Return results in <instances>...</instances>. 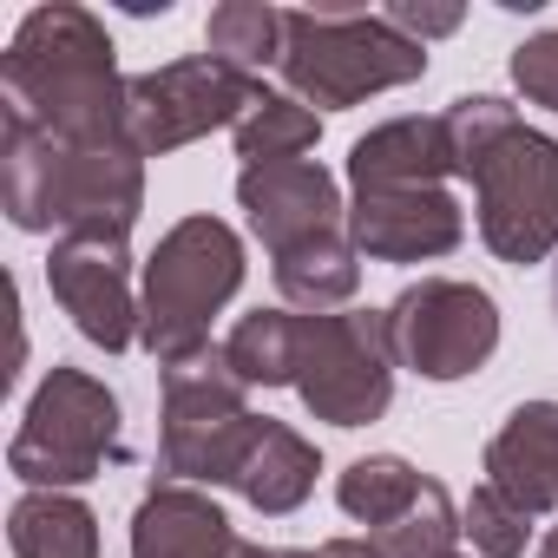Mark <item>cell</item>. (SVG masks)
Here are the masks:
<instances>
[{"instance_id":"16","label":"cell","mask_w":558,"mask_h":558,"mask_svg":"<svg viewBox=\"0 0 558 558\" xmlns=\"http://www.w3.org/2000/svg\"><path fill=\"white\" fill-rule=\"evenodd\" d=\"M453 165V132L447 119H388L368 138L349 145V184L381 191V184H447Z\"/></svg>"},{"instance_id":"14","label":"cell","mask_w":558,"mask_h":558,"mask_svg":"<svg viewBox=\"0 0 558 558\" xmlns=\"http://www.w3.org/2000/svg\"><path fill=\"white\" fill-rule=\"evenodd\" d=\"M132 558H276V551L250 545L210 493L165 480L132 512Z\"/></svg>"},{"instance_id":"7","label":"cell","mask_w":558,"mask_h":558,"mask_svg":"<svg viewBox=\"0 0 558 558\" xmlns=\"http://www.w3.org/2000/svg\"><path fill=\"white\" fill-rule=\"evenodd\" d=\"M112 453H119V395L86 368H53L27 401L8 466L34 493H66L99 480Z\"/></svg>"},{"instance_id":"29","label":"cell","mask_w":558,"mask_h":558,"mask_svg":"<svg viewBox=\"0 0 558 558\" xmlns=\"http://www.w3.org/2000/svg\"><path fill=\"white\" fill-rule=\"evenodd\" d=\"M538 558H558V525L545 532V545H538Z\"/></svg>"},{"instance_id":"27","label":"cell","mask_w":558,"mask_h":558,"mask_svg":"<svg viewBox=\"0 0 558 558\" xmlns=\"http://www.w3.org/2000/svg\"><path fill=\"white\" fill-rule=\"evenodd\" d=\"M388 21L408 34V40H440V34H453L460 21H466V8H421V0H395V8H388Z\"/></svg>"},{"instance_id":"25","label":"cell","mask_w":558,"mask_h":558,"mask_svg":"<svg viewBox=\"0 0 558 558\" xmlns=\"http://www.w3.org/2000/svg\"><path fill=\"white\" fill-rule=\"evenodd\" d=\"M460 532L473 538V551H480V558H525L532 512H519L499 486H473V499L460 506Z\"/></svg>"},{"instance_id":"12","label":"cell","mask_w":558,"mask_h":558,"mask_svg":"<svg viewBox=\"0 0 558 558\" xmlns=\"http://www.w3.org/2000/svg\"><path fill=\"white\" fill-rule=\"evenodd\" d=\"M349 236L375 263H434L460 250L466 210L447 184H381V191H355Z\"/></svg>"},{"instance_id":"8","label":"cell","mask_w":558,"mask_h":558,"mask_svg":"<svg viewBox=\"0 0 558 558\" xmlns=\"http://www.w3.org/2000/svg\"><path fill=\"white\" fill-rule=\"evenodd\" d=\"M395 349L388 316L375 310H329L296 323V395L329 427H368L395 401Z\"/></svg>"},{"instance_id":"22","label":"cell","mask_w":558,"mask_h":558,"mask_svg":"<svg viewBox=\"0 0 558 558\" xmlns=\"http://www.w3.org/2000/svg\"><path fill=\"white\" fill-rule=\"evenodd\" d=\"M316 138H323V119H316L303 99L263 93V99L243 112V125H236V158H243V171H263V165H296Z\"/></svg>"},{"instance_id":"3","label":"cell","mask_w":558,"mask_h":558,"mask_svg":"<svg viewBox=\"0 0 558 558\" xmlns=\"http://www.w3.org/2000/svg\"><path fill=\"white\" fill-rule=\"evenodd\" d=\"M0 210L14 230L125 236L145 210V158L138 145H60L0 119Z\"/></svg>"},{"instance_id":"28","label":"cell","mask_w":558,"mask_h":558,"mask_svg":"<svg viewBox=\"0 0 558 558\" xmlns=\"http://www.w3.org/2000/svg\"><path fill=\"white\" fill-rule=\"evenodd\" d=\"M316 558H381V551H375V538H329V545H316Z\"/></svg>"},{"instance_id":"2","label":"cell","mask_w":558,"mask_h":558,"mask_svg":"<svg viewBox=\"0 0 558 558\" xmlns=\"http://www.w3.org/2000/svg\"><path fill=\"white\" fill-rule=\"evenodd\" d=\"M453 165L480 191V236L499 263H545L558 250V138L525 125L506 99L466 93L447 112Z\"/></svg>"},{"instance_id":"20","label":"cell","mask_w":558,"mask_h":558,"mask_svg":"<svg viewBox=\"0 0 558 558\" xmlns=\"http://www.w3.org/2000/svg\"><path fill=\"white\" fill-rule=\"evenodd\" d=\"M421 493H427V473H421V466H408L401 453L349 460V466H342V480H336L342 512H349V519H362L368 532H381V525L408 519V512L421 506Z\"/></svg>"},{"instance_id":"9","label":"cell","mask_w":558,"mask_h":558,"mask_svg":"<svg viewBox=\"0 0 558 558\" xmlns=\"http://www.w3.org/2000/svg\"><path fill=\"white\" fill-rule=\"evenodd\" d=\"M388 349L421 381H466L499 349V303L460 276H421L388 310Z\"/></svg>"},{"instance_id":"18","label":"cell","mask_w":558,"mask_h":558,"mask_svg":"<svg viewBox=\"0 0 558 558\" xmlns=\"http://www.w3.org/2000/svg\"><path fill=\"white\" fill-rule=\"evenodd\" d=\"M269 269H276V290H283V303H296V310H310V316H329V310H342V303L362 290V250H355L349 230L316 236V243H303V250H290V256H276Z\"/></svg>"},{"instance_id":"1","label":"cell","mask_w":558,"mask_h":558,"mask_svg":"<svg viewBox=\"0 0 558 558\" xmlns=\"http://www.w3.org/2000/svg\"><path fill=\"white\" fill-rule=\"evenodd\" d=\"M125 93L132 80H119L112 34L73 0L34 8L0 60V119H21L60 145H132Z\"/></svg>"},{"instance_id":"15","label":"cell","mask_w":558,"mask_h":558,"mask_svg":"<svg viewBox=\"0 0 558 558\" xmlns=\"http://www.w3.org/2000/svg\"><path fill=\"white\" fill-rule=\"evenodd\" d=\"M486 486H499L519 512L558 506V401H525L486 440Z\"/></svg>"},{"instance_id":"5","label":"cell","mask_w":558,"mask_h":558,"mask_svg":"<svg viewBox=\"0 0 558 558\" xmlns=\"http://www.w3.org/2000/svg\"><path fill=\"white\" fill-rule=\"evenodd\" d=\"M243 290V243L223 217H184L158 236L138 290V342L158 368L210 349V316Z\"/></svg>"},{"instance_id":"24","label":"cell","mask_w":558,"mask_h":558,"mask_svg":"<svg viewBox=\"0 0 558 558\" xmlns=\"http://www.w3.org/2000/svg\"><path fill=\"white\" fill-rule=\"evenodd\" d=\"M368 538H375V551H381V558H447V551H453V538H460V512H453L447 486H440V480H427L421 506H414L408 519H395V525L368 532Z\"/></svg>"},{"instance_id":"11","label":"cell","mask_w":558,"mask_h":558,"mask_svg":"<svg viewBox=\"0 0 558 558\" xmlns=\"http://www.w3.org/2000/svg\"><path fill=\"white\" fill-rule=\"evenodd\" d=\"M47 290L93 349L119 355V349L138 342V290H132L125 236H99V230L60 236L53 256H47Z\"/></svg>"},{"instance_id":"6","label":"cell","mask_w":558,"mask_h":558,"mask_svg":"<svg viewBox=\"0 0 558 558\" xmlns=\"http://www.w3.org/2000/svg\"><path fill=\"white\" fill-rule=\"evenodd\" d=\"M263 414H250V388L223 362V349H204L178 368H165V414H158V466L178 486H230Z\"/></svg>"},{"instance_id":"23","label":"cell","mask_w":558,"mask_h":558,"mask_svg":"<svg viewBox=\"0 0 558 558\" xmlns=\"http://www.w3.org/2000/svg\"><path fill=\"white\" fill-rule=\"evenodd\" d=\"M204 47L243 73L256 66H276L283 60V14L263 8V0H223V8H210L204 21Z\"/></svg>"},{"instance_id":"13","label":"cell","mask_w":558,"mask_h":558,"mask_svg":"<svg viewBox=\"0 0 558 558\" xmlns=\"http://www.w3.org/2000/svg\"><path fill=\"white\" fill-rule=\"evenodd\" d=\"M236 204H243L250 230L263 236L269 263H276V256H290V250H303V243H316V236L349 230L342 184H336V171H323L316 158L243 171V178H236Z\"/></svg>"},{"instance_id":"19","label":"cell","mask_w":558,"mask_h":558,"mask_svg":"<svg viewBox=\"0 0 558 558\" xmlns=\"http://www.w3.org/2000/svg\"><path fill=\"white\" fill-rule=\"evenodd\" d=\"M14 558H99V519L73 493H21L8 512Z\"/></svg>"},{"instance_id":"4","label":"cell","mask_w":558,"mask_h":558,"mask_svg":"<svg viewBox=\"0 0 558 558\" xmlns=\"http://www.w3.org/2000/svg\"><path fill=\"white\" fill-rule=\"evenodd\" d=\"M283 80L303 106L349 112L368 93L414 86L427 73V47L408 40L388 14H342V8H296L283 14Z\"/></svg>"},{"instance_id":"30","label":"cell","mask_w":558,"mask_h":558,"mask_svg":"<svg viewBox=\"0 0 558 558\" xmlns=\"http://www.w3.org/2000/svg\"><path fill=\"white\" fill-rule=\"evenodd\" d=\"M276 558H316V551H276Z\"/></svg>"},{"instance_id":"21","label":"cell","mask_w":558,"mask_h":558,"mask_svg":"<svg viewBox=\"0 0 558 558\" xmlns=\"http://www.w3.org/2000/svg\"><path fill=\"white\" fill-rule=\"evenodd\" d=\"M296 310H250L236 316L223 362L236 368L243 388H296Z\"/></svg>"},{"instance_id":"26","label":"cell","mask_w":558,"mask_h":558,"mask_svg":"<svg viewBox=\"0 0 558 558\" xmlns=\"http://www.w3.org/2000/svg\"><path fill=\"white\" fill-rule=\"evenodd\" d=\"M512 86L532 99V106H545V112H558V27H545V34H532L519 53H512Z\"/></svg>"},{"instance_id":"31","label":"cell","mask_w":558,"mask_h":558,"mask_svg":"<svg viewBox=\"0 0 558 558\" xmlns=\"http://www.w3.org/2000/svg\"><path fill=\"white\" fill-rule=\"evenodd\" d=\"M447 558H460V551H447Z\"/></svg>"},{"instance_id":"10","label":"cell","mask_w":558,"mask_h":558,"mask_svg":"<svg viewBox=\"0 0 558 558\" xmlns=\"http://www.w3.org/2000/svg\"><path fill=\"white\" fill-rule=\"evenodd\" d=\"M263 99V80L217 60V53H191V60H171V66H151L132 80L125 93V132L138 145V158H165L217 125H243V112Z\"/></svg>"},{"instance_id":"17","label":"cell","mask_w":558,"mask_h":558,"mask_svg":"<svg viewBox=\"0 0 558 558\" xmlns=\"http://www.w3.org/2000/svg\"><path fill=\"white\" fill-rule=\"evenodd\" d=\"M316 473H323V453L290 427V421H269L263 414V427H256V440H250V453H243V466H236V493L256 506V512H296L310 493H316Z\"/></svg>"}]
</instances>
